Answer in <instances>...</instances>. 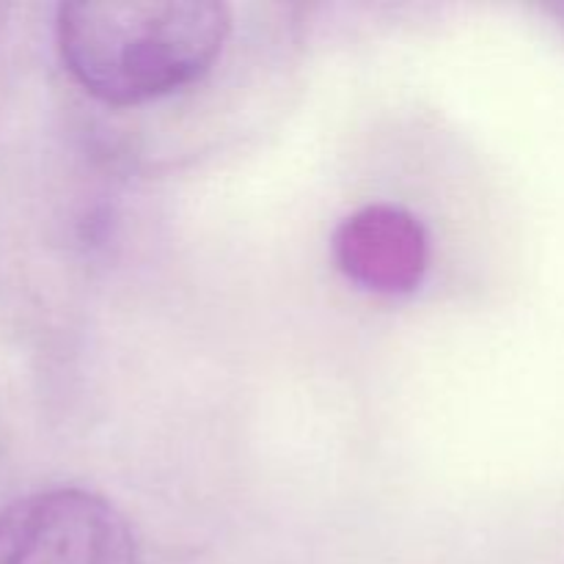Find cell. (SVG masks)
I'll use <instances>...</instances> for the list:
<instances>
[{
	"label": "cell",
	"mask_w": 564,
	"mask_h": 564,
	"mask_svg": "<svg viewBox=\"0 0 564 564\" xmlns=\"http://www.w3.org/2000/svg\"><path fill=\"white\" fill-rule=\"evenodd\" d=\"M229 31V9L215 0L64 3L55 22L69 75L108 105H141L191 86Z\"/></svg>",
	"instance_id": "1"
},
{
	"label": "cell",
	"mask_w": 564,
	"mask_h": 564,
	"mask_svg": "<svg viewBox=\"0 0 564 564\" xmlns=\"http://www.w3.org/2000/svg\"><path fill=\"white\" fill-rule=\"evenodd\" d=\"M341 273L375 295H408L427 270V235L411 213L372 204L341 220L334 235Z\"/></svg>",
	"instance_id": "3"
},
{
	"label": "cell",
	"mask_w": 564,
	"mask_h": 564,
	"mask_svg": "<svg viewBox=\"0 0 564 564\" xmlns=\"http://www.w3.org/2000/svg\"><path fill=\"white\" fill-rule=\"evenodd\" d=\"M0 564H141V556L110 501L47 488L0 510Z\"/></svg>",
	"instance_id": "2"
}]
</instances>
